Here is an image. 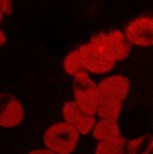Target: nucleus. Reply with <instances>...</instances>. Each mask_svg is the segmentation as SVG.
<instances>
[{
  "label": "nucleus",
  "instance_id": "obj_1",
  "mask_svg": "<svg viewBox=\"0 0 153 154\" xmlns=\"http://www.w3.org/2000/svg\"><path fill=\"white\" fill-rule=\"evenodd\" d=\"M45 146L57 154H71L77 146L80 132L68 122H58L44 134Z\"/></svg>",
  "mask_w": 153,
  "mask_h": 154
},
{
  "label": "nucleus",
  "instance_id": "obj_2",
  "mask_svg": "<svg viewBox=\"0 0 153 154\" xmlns=\"http://www.w3.org/2000/svg\"><path fill=\"white\" fill-rule=\"evenodd\" d=\"M73 92L76 103L90 115L97 114L100 91L96 82L90 78L88 71L78 72L73 78Z\"/></svg>",
  "mask_w": 153,
  "mask_h": 154
},
{
  "label": "nucleus",
  "instance_id": "obj_3",
  "mask_svg": "<svg viewBox=\"0 0 153 154\" xmlns=\"http://www.w3.org/2000/svg\"><path fill=\"white\" fill-rule=\"evenodd\" d=\"M80 51L83 66L86 71L99 75L107 74L113 70L116 61L101 45H99L95 40L91 39L88 44L81 46Z\"/></svg>",
  "mask_w": 153,
  "mask_h": 154
},
{
  "label": "nucleus",
  "instance_id": "obj_4",
  "mask_svg": "<svg viewBox=\"0 0 153 154\" xmlns=\"http://www.w3.org/2000/svg\"><path fill=\"white\" fill-rule=\"evenodd\" d=\"M91 39L101 45L115 61H123L130 55L131 44L124 32L113 30L107 33H98Z\"/></svg>",
  "mask_w": 153,
  "mask_h": 154
},
{
  "label": "nucleus",
  "instance_id": "obj_5",
  "mask_svg": "<svg viewBox=\"0 0 153 154\" xmlns=\"http://www.w3.org/2000/svg\"><path fill=\"white\" fill-rule=\"evenodd\" d=\"M124 33L131 45L147 47L153 45V17L140 16L129 22Z\"/></svg>",
  "mask_w": 153,
  "mask_h": 154
},
{
  "label": "nucleus",
  "instance_id": "obj_6",
  "mask_svg": "<svg viewBox=\"0 0 153 154\" xmlns=\"http://www.w3.org/2000/svg\"><path fill=\"white\" fill-rule=\"evenodd\" d=\"M62 115L64 117V121L75 127L82 135H88L96 125L95 115L85 113L75 100L64 103L62 107Z\"/></svg>",
  "mask_w": 153,
  "mask_h": 154
},
{
  "label": "nucleus",
  "instance_id": "obj_7",
  "mask_svg": "<svg viewBox=\"0 0 153 154\" xmlns=\"http://www.w3.org/2000/svg\"><path fill=\"white\" fill-rule=\"evenodd\" d=\"M23 117L24 109L21 101L12 93H2L0 124L4 128H14L22 122Z\"/></svg>",
  "mask_w": 153,
  "mask_h": 154
},
{
  "label": "nucleus",
  "instance_id": "obj_8",
  "mask_svg": "<svg viewBox=\"0 0 153 154\" xmlns=\"http://www.w3.org/2000/svg\"><path fill=\"white\" fill-rule=\"evenodd\" d=\"M100 96L124 101L130 91V81L122 75H113L98 83Z\"/></svg>",
  "mask_w": 153,
  "mask_h": 154
},
{
  "label": "nucleus",
  "instance_id": "obj_9",
  "mask_svg": "<svg viewBox=\"0 0 153 154\" xmlns=\"http://www.w3.org/2000/svg\"><path fill=\"white\" fill-rule=\"evenodd\" d=\"M92 134L93 137L98 140H111L117 137H121V130L117 124V120L100 119L99 122H96Z\"/></svg>",
  "mask_w": 153,
  "mask_h": 154
},
{
  "label": "nucleus",
  "instance_id": "obj_10",
  "mask_svg": "<svg viewBox=\"0 0 153 154\" xmlns=\"http://www.w3.org/2000/svg\"><path fill=\"white\" fill-rule=\"evenodd\" d=\"M122 106H123V101L100 96L97 114L100 119L119 120L122 110Z\"/></svg>",
  "mask_w": 153,
  "mask_h": 154
},
{
  "label": "nucleus",
  "instance_id": "obj_11",
  "mask_svg": "<svg viewBox=\"0 0 153 154\" xmlns=\"http://www.w3.org/2000/svg\"><path fill=\"white\" fill-rule=\"evenodd\" d=\"M96 154H130L129 141L124 137L102 140L97 146Z\"/></svg>",
  "mask_w": 153,
  "mask_h": 154
},
{
  "label": "nucleus",
  "instance_id": "obj_12",
  "mask_svg": "<svg viewBox=\"0 0 153 154\" xmlns=\"http://www.w3.org/2000/svg\"><path fill=\"white\" fill-rule=\"evenodd\" d=\"M130 154H153V136L143 135L129 140Z\"/></svg>",
  "mask_w": 153,
  "mask_h": 154
},
{
  "label": "nucleus",
  "instance_id": "obj_13",
  "mask_svg": "<svg viewBox=\"0 0 153 154\" xmlns=\"http://www.w3.org/2000/svg\"><path fill=\"white\" fill-rule=\"evenodd\" d=\"M64 70L67 71V74H69L71 76H75L78 72H82L85 70L83 61H82V57H81L80 47L67 54V57L64 60Z\"/></svg>",
  "mask_w": 153,
  "mask_h": 154
},
{
  "label": "nucleus",
  "instance_id": "obj_14",
  "mask_svg": "<svg viewBox=\"0 0 153 154\" xmlns=\"http://www.w3.org/2000/svg\"><path fill=\"white\" fill-rule=\"evenodd\" d=\"M1 1V12L2 15L12 14V0H0Z\"/></svg>",
  "mask_w": 153,
  "mask_h": 154
},
{
  "label": "nucleus",
  "instance_id": "obj_15",
  "mask_svg": "<svg viewBox=\"0 0 153 154\" xmlns=\"http://www.w3.org/2000/svg\"><path fill=\"white\" fill-rule=\"evenodd\" d=\"M28 154H57L54 153L53 151H51V149H35V151H31L30 153Z\"/></svg>",
  "mask_w": 153,
  "mask_h": 154
},
{
  "label": "nucleus",
  "instance_id": "obj_16",
  "mask_svg": "<svg viewBox=\"0 0 153 154\" xmlns=\"http://www.w3.org/2000/svg\"><path fill=\"white\" fill-rule=\"evenodd\" d=\"M1 36H2V40H1V44H5V42H6V38H5L4 31H1Z\"/></svg>",
  "mask_w": 153,
  "mask_h": 154
}]
</instances>
